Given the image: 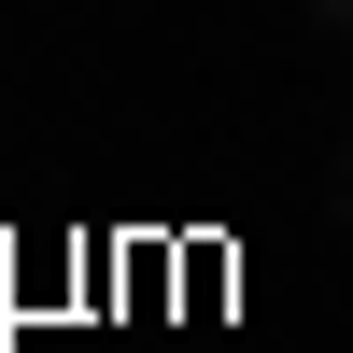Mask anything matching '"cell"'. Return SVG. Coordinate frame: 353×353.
<instances>
[{
	"instance_id": "1",
	"label": "cell",
	"mask_w": 353,
	"mask_h": 353,
	"mask_svg": "<svg viewBox=\"0 0 353 353\" xmlns=\"http://www.w3.org/2000/svg\"><path fill=\"white\" fill-rule=\"evenodd\" d=\"M297 14H311V28H325V43L353 57V0H297Z\"/></svg>"
},
{
	"instance_id": "2",
	"label": "cell",
	"mask_w": 353,
	"mask_h": 353,
	"mask_svg": "<svg viewBox=\"0 0 353 353\" xmlns=\"http://www.w3.org/2000/svg\"><path fill=\"white\" fill-rule=\"evenodd\" d=\"M325 212H339V226H353V141H339V170H325Z\"/></svg>"
}]
</instances>
